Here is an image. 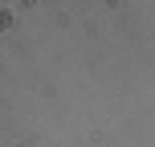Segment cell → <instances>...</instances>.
Masks as SVG:
<instances>
[]
</instances>
